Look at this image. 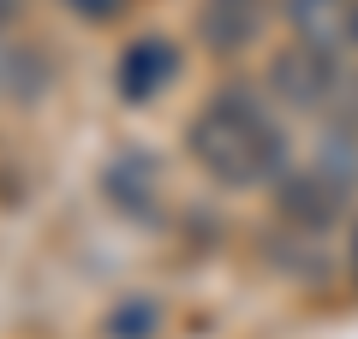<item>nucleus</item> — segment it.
Segmentation results:
<instances>
[{
    "label": "nucleus",
    "instance_id": "1",
    "mask_svg": "<svg viewBox=\"0 0 358 339\" xmlns=\"http://www.w3.org/2000/svg\"><path fill=\"white\" fill-rule=\"evenodd\" d=\"M185 149L215 185L251 190L287 173V131L251 89H215L185 126Z\"/></svg>",
    "mask_w": 358,
    "mask_h": 339
},
{
    "label": "nucleus",
    "instance_id": "2",
    "mask_svg": "<svg viewBox=\"0 0 358 339\" xmlns=\"http://www.w3.org/2000/svg\"><path fill=\"white\" fill-rule=\"evenodd\" d=\"M268 89L305 119L322 126H358V72L346 54H317V48H287L268 60Z\"/></svg>",
    "mask_w": 358,
    "mask_h": 339
},
{
    "label": "nucleus",
    "instance_id": "3",
    "mask_svg": "<svg viewBox=\"0 0 358 339\" xmlns=\"http://www.w3.org/2000/svg\"><path fill=\"white\" fill-rule=\"evenodd\" d=\"M299 48L317 54H346L358 42V0H281Z\"/></svg>",
    "mask_w": 358,
    "mask_h": 339
},
{
    "label": "nucleus",
    "instance_id": "4",
    "mask_svg": "<svg viewBox=\"0 0 358 339\" xmlns=\"http://www.w3.org/2000/svg\"><path fill=\"white\" fill-rule=\"evenodd\" d=\"M346 209V173H334V161H317L305 173H281V214L305 226H329Z\"/></svg>",
    "mask_w": 358,
    "mask_h": 339
},
{
    "label": "nucleus",
    "instance_id": "5",
    "mask_svg": "<svg viewBox=\"0 0 358 339\" xmlns=\"http://www.w3.org/2000/svg\"><path fill=\"white\" fill-rule=\"evenodd\" d=\"M268 24V0H203L197 6V36L209 54H239L263 36Z\"/></svg>",
    "mask_w": 358,
    "mask_h": 339
},
{
    "label": "nucleus",
    "instance_id": "6",
    "mask_svg": "<svg viewBox=\"0 0 358 339\" xmlns=\"http://www.w3.org/2000/svg\"><path fill=\"white\" fill-rule=\"evenodd\" d=\"M179 72V48L167 36H138L126 54H120V96L131 101V107H143V101H155L167 84H173Z\"/></svg>",
    "mask_w": 358,
    "mask_h": 339
},
{
    "label": "nucleus",
    "instance_id": "7",
    "mask_svg": "<svg viewBox=\"0 0 358 339\" xmlns=\"http://www.w3.org/2000/svg\"><path fill=\"white\" fill-rule=\"evenodd\" d=\"M42 89H48V60L0 30V101H36Z\"/></svg>",
    "mask_w": 358,
    "mask_h": 339
},
{
    "label": "nucleus",
    "instance_id": "8",
    "mask_svg": "<svg viewBox=\"0 0 358 339\" xmlns=\"http://www.w3.org/2000/svg\"><path fill=\"white\" fill-rule=\"evenodd\" d=\"M150 333H155V303H143V298L120 303L114 322H108V339H150Z\"/></svg>",
    "mask_w": 358,
    "mask_h": 339
},
{
    "label": "nucleus",
    "instance_id": "9",
    "mask_svg": "<svg viewBox=\"0 0 358 339\" xmlns=\"http://www.w3.org/2000/svg\"><path fill=\"white\" fill-rule=\"evenodd\" d=\"M66 13H78V18H96V24H108V18H120L126 13V0H60Z\"/></svg>",
    "mask_w": 358,
    "mask_h": 339
},
{
    "label": "nucleus",
    "instance_id": "10",
    "mask_svg": "<svg viewBox=\"0 0 358 339\" xmlns=\"http://www.w3.org/2000/svg\"><path fill=\"white\" fill-rule=\"evenodd\" d=\"M18 13V0H0V24H6V18H13Z\"/></svg>",
    "mask_w": 358,
    "mask_h": 339
},
{
    "label": "nucleus",
    "instance_id": "11",
    "mask_svg": "<svg viewBox=\"0 0 358 339\" xmlns=\"http://www.w3.org/2000/svg\"><path fill=\"white\" fill-rule=\"evenodd\" d=\"M352 280H358V232H352Z\"/></svg>",
    "mask_w": 358,
    "mask_h": 339
}]
</instances>
